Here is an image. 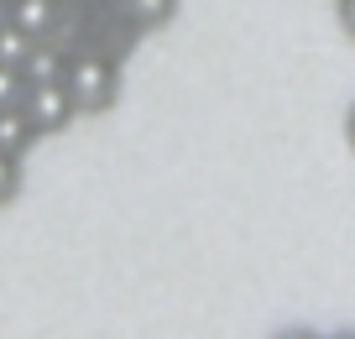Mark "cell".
Masks as SVG:
<instances>
[{
	"label": "cell",
	"instance_id": "cell-1",
	"mask_svg": "<svg viewBox=\"0 0 355 339\" xmlns=\"http://www.w3.org/2000/svg\"><path fill=\"white\" fill-rule=\"evenodd\" d=\"M63 89H68L78 115H100V110H110L121 99V63L105 53H84L78 47L63 63Z\"/></svg>",
	"mask_w": 355,
	"mask_h": 339
},
{
	"label": "cell",
	"instance_id": "cell-2",
	"mask_svg": "<svg viewBox=\"0 0 355 339\" xmlns=\"http://www.w3.org/2000/svg\"><path fill=\"white\" fill-rule=\"evenodd\" d=\"M21 110H26V121L37 125V136L63 131V125L78 115V110H73V99H68V89H63V78H47V84H26Z\"/></svg>",
	"mask_w": 355,
	"mask_h": 339
},
{
	"label": "cell",
	"instance_id": "cell-3",
	"mask_svg": "<svg viewBox=\"0 0 355 339\" xmlns=\"http://www.w3.org/2000/svg\"><path fill=\"white\" fill-rule=\"evenodd\" d=\"M58 11H63V0H6V16H0V21H11L21 37L42 42L58 26Z\"/></svg>",
	"mask_w": 355,
	"mask_h": 339
},
{
	"label": "cell",
	"instance_id": "cell-4",
	"mask_svg": "<svg viewBox=\"0 0 355 339\" xmlns=\"http://www.w3.org/2000/svg\"><path fill=\"white\" fill-rule=\"evenodd\" d=\"M32 141H37V125L26 121V110L21 105L0 110V157H16V162H21V157L32 152Z\"/></svg>",
	"mask_w": 355,
	"mask_h": 339
},
{
	"label": "cell",
	"instance_id": "cell-5",
	"mask_svg": "<svg viewBox=\"0 0 355 339\" xmlns=\"http://www.w3.org/2000/svg\"><path fill=\"white\" fill-rule=\"evenodd\" d=\"M115 11L136 26V32H157L178 16V0H115Z\"/></svg>",
	"mask_w": 355,
	"mask_h": 339
},
{
	"label": "cell",
	"instance_id": "cell-6",
	"mask_svg": "<svg viewBox=\"0 0 355 339\" xmlns=\"http://www.w3.org/2000/svg\"><path fill=\"white\" fill-rule=\"evenodd\" d=\"M26 53H32V37H21L11 21H0V68H16V73H21Z\"/></svg>",
	"mask_w": 355,
	"mask_h": 339
},
{
	"label": "cell",
	"instance_id": "cell-7",
	"mask_svg": "<svg viewBox=\"0 0 355 339\" xmlns=\"http://www.w3.org/2000/svg\"><path fill=\"white\" fill-rule=\"evenodd\" d=\"M21 193V162L16 157H0V204H11Z\"/></svg>",
	"mask_w": 355,
	"mask_h": 339
},
{
	"label": "cell",
	"instance_id": "cell-8",
	"mask_svg": "<svg viewBox=\"0 0 355 339\" xmlns=\"http://www.w3.org/2000/svg\"><path fill=\"white\" fill-rule=\"evenodd\" d=\"M21 94H26V78L16 73V68H0V110L21 105Z\"/></svg>",
	"mask_w": 355,
	"mask_h": 339
},
{
	"label": "cell",
	"instance_id": "cell-9",
	"mask_svg": "<svg viewBox=\"0 0 355 339\" xmlns=\"http://www.w3.org/2000/svg\"><path fill=\"white\" fill-rule=\"evenodd\" d=\"M340 26L355 37V0H340Z\"/></svg>",
	"mask_w": 355,
	"mask_h": 339
},
{
	"label": "cell",
	"instance_id": "cell-10",
	"mask_svg": "<svg viewBox=\"0 0 355 339\" xmlns=\"http://www.w3.org/2000/svg\"><path fill=\"white\" fill-rule=\"evenodd\" d=\"M272 339H319L313 329H282V334H272Z\"/></svg>",
	"mask_w": 355,
	"mask_h": 339
},
{
	"label": "cell",
	"instance_id": "cell-11",
	"mask_svg": "<svg viewBox=\"0 0 355 339\" xmlns=\"http://www.w3.org/2000/svg\"><path fill=\"white\" fill-rule=\"evenodd\" d=\"M345 136H350V146H355V105H350V115H345Z\"/></svg>",
	"mask_w": 355,
	"mask_h": 339
},
{
	"label": "cell",
	"instance_id": "cell-12",
	"mask_svg": "<svg viewBox=\"0 0 355 339\" xmlns=\"http://www.w3.org/2000/svg\"><path fill=\"white\" fill-rule=\"evenodd\" d=\"M340 339H355V334H340Z\"/></svg>",
	"mask_w": 355,
	"mask_h": 339
}]
</instances>
